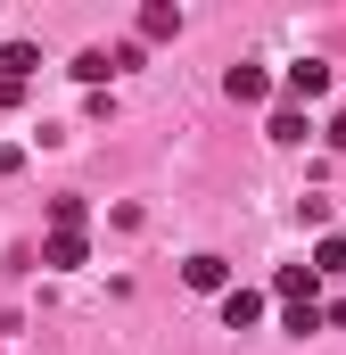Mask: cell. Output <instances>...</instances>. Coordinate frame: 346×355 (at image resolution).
I'll return each instance as SVG.
<instances>
[{
  "label": "cell",
  "instance_id": "7a4b0ae2",
  "mask_svg": "<svg viewBox=\"0 0 346 355\" xmlns=\"http://www.w3.org/2000/svg\"><path fill=\"white\" fill-rule=\"evenodd\" d=\"M181 281H190V289H206V297H231V265H223V257H190Z\"/></svg>",
  "mask_w": 346,
  "mask_h": 355
},
{
  "label": "cell",
  "instance_id": "5bb4252c",
  "mask_svg": "<svg viewBox=\"0 0 346 355\" xmlns=\"http://www.w3.org/2000/svg\"><path fill=\"white\" fill-rule=\"evenodd\" d=\"M322 132H330V149H346V116H330V124H322Z\"/></svg>",
  "mask_w": 346,
  "mask_h": 355
},
{
  "label": "cell",
  "instance_id": "5b68a950",
  "mask_svg": "<svg viewBox=\"0 0 346 355\" xmlns=\"http://www.w3.org/2000/svg\"><path fill=\"white\" fill-rule=\"evenodd\" d=\"M264 306H272L264 289H231V297H223V322H231V331H256V322H264Z\"/></svg>",
  "mask_w": 346,
  "mask_h": 355
},
{
  "label": "cell",
  "instance_id": "52a82bcc",
  "mask_svg": "<svg viewBox=\"0 0 346 355\" xmlns=\"http://www.w3.org/2000/svg\"><path fill=\"white\" fill-rule=\"evenodd\" d=\"M173 33H181V8H165V0L140 8V42H173Z\"/></svg>",
  "mask_w": 346,
  "mask_h": 355
},
{
  "label": "cell",
  "instance_id": "7c38bea8",
  "mask_svg": "<svg viewBox=\"0 0 346 355\" xmlns=\"http://www.w3.org/2000/svg\"><path fill=\"white\" fill-rule=\"evenodd\" d=\"M280 322H289V331H297V339H313V331H322V306H313V297H305V306H289V314H280Z\"/></svg>",
  "mask_w": 346,
  "mask_h": 355
},
{
  "label": "cell",
  "instance_id": "277c9868",
  "mask_svg": "<svg viewBox=\"0 0 346 355\" xmlns=\"http://www.w3.org/2000/svg\"><path fill=\"white\" fill-rule=\"evenodd\" d=\"M313 281H322L313 265H280V272H272V297H280V306H305V297H313Z\"/></svg>",
  "mask_w": 346,
  "mask_h": 355
},
{
  "label": "cell",
  "instance_id": "4fadbf2b",
  "mask_svg": "<svg viewBox=\"0 0 346 355\" xmlns=\"http://www.w3.org/2000/svg\"><path fill=\"white\" fill-rule=\"evenodd\" d=\"M83 215H91L83 198H50V223H58V232H83Z\"/></svg>",
  "mask_w": 346,
  "mask_h": 355
},
{
  "label": "cell",
  "instance_id": "30bf717a",
  "mask_svg": "<svg viewBox=\"0 0 346 355\" xmlns=\"http://www.w3.org/2000/svg\"><path fill=\"white\" fill-rule=\"evenodd\" d=\"M107 75H116V58H107V50H83V58H75V83H107Z\"/></svg>",
  "mask_w": 346,
  "mask_h": 355
},
{
  "label": "cell",
  "instance_id": "9c48e42d",
  "mask_svg": "<svg viewBox=\"0 0 346 355\" xmlns=\"http://www.w3.org/2000/svg\"><path fill=\"white\" fill-rule=\"evenodd\" d=\"M264 132H272V141H280V149H297V141H305V132H313V124H305V116H297V107H272V124H264Z\"/></svg>",
  "mask_w": 346,
  "mask_h": 355
},
{
  "label": "cell",
  "instance_id": "ba28073f",
  "mask_svg": "<svg viewBox=\"0 0 346 355\" xmlns=\"http://www.w3.org/2000/svg\"><path fill=\"white\" fill-rule=\"evenodd\" d=\"M33 67H42V50H33V42H8V50H0V75H8V83H25Z\"/></svg>",
  "mask_w": 346,
  "mask_h": 355
},
{
  "label": "cell",
  "instance_id": "8992f818",
  "mask_svg": "<svg viewBox=\"0 0 346 355\" xmlns=\"http://www.w3.org/2000/svg\"><path fill=\"white\" fill-rule=\"evenodd\" d=\"M280 83H289V99H322V91H330V67H322V58H297Z\"/></svg>",
  "mask_w": 346,
  "mask_h": 355
},
{
  "label": "cell",
  "instance_id": "3957f363",
  "mask_svg": "<svg viewBox=\"0 0 346 355\" xmlns=\"http://www.w3.org/2000/svg\"><path fill=\"white\" fill-rule=\"evenodd\" d=\"M223 91H231L239 107H264V99H272V75H264V67H231V75H223Z\"/></svg>",
  "mask_w": 346,
  "mask_h": 355
},
{
  "label": "cell",
  "instance_id": "8fae6325",
  "mask_svg": "<svg viewBox=\"0 0 346 355\" xmlns=\"http://www.w3.org/2000/svg\"><path fill=\"white\" fill-rule=\"evenodd\" d=\"M313 272H346V240H338V232H322V248H313Z\"/></svg>",
  "mask_w": 346,
  "mask_h": 355
},
{
  "label": "cell",
  "instance_id": "6da1fadb",
  "mask_svg": "<svg viewBox=\"0 0 346 355\" xmlns=\"http://www.w3.org/2000/svg\"><path fill=\"white\" fill-rule=\"evenodd\" d=\"M83 257H91V240H83V232H50V240H42V265H50V272H75Z\"/></svg>",
  "mask_w": 346,
  "mask_h": 355
}]
</instances>
